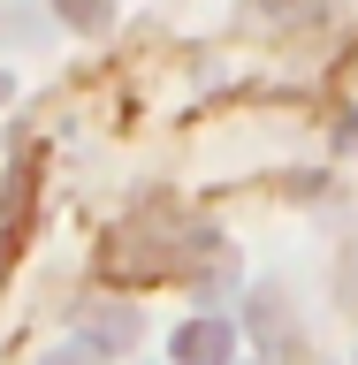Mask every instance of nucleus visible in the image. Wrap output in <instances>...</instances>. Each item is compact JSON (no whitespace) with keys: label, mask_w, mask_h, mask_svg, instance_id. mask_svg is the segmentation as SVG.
I'll list each match as a JSON object with an SVG mask.
<instances>
[{"label":"nucleus","mask_w":358,"mask_h":365,"mask_svg":"<svg viewBox=\"0 0 358 365\" xmlns=\"http://www.w3.org/2000/svg\"><path fill=\"white\" fill-rule=\"evenodd\" d=\"M31 190H39V168L23 160L16 175H8V190H0V274L16 267V251H23V221H31Z\"/></svg>","instance_id":"obj_1"},{"label":"nucleus","mask_w":358,"mask_h":365,"mask_svg":"<svg viewBox=\"0 0 358 365\" xmlns=\"http://www.w3.org/2000/svg\"><path fill=\"white\" fill-rule=\"evenodd\" d=\"M237 335H229V319H183L176 327V365H229Z\"/></svg>","instance_id":"obj_2"},{"label":"nucleus","mask_w":358,"mask_h":365,"mask_svg":"<svg viewBox=\"0 0 358 365\" xmlns=\"http://www.w3.org/2000/svg\"><path fill=\"white\" fill-rule=\"evenodd\" d=\"M61 16L76 23V31H91V38H99V31L114 23V8H107V0H61Z\"/></svg>","instance_id":"obj_3"},{"label":"nucleus","mask_w":358,"mask_h":365,"mask_svg":"<svg viewBox=\"0 0 358 365\" xmlns=\"http://www.w3.org/2000/svg\"><path fill=\"white\" fill-rule=\"evenodd\" d=\"M46 365H99V358H91V350H54Z\"/></svg>","instance_id":"obj_4"}]
</instances>
